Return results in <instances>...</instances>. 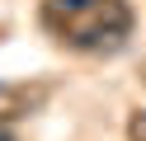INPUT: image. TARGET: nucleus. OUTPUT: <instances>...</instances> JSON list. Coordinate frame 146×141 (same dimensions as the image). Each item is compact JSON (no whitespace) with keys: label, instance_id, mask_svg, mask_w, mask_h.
Instances as JSON below:
<instances>
[{"label":"nucleus","instance_id":"7ed1b4c3","mask_svg":"<svg viewBox=\"0 0 146 141\" xmlns=\"http://www.w3.org/2000/svg\"><path fill=\"white\" fill-rule=\"evenodd\" d=\"M127 136H132V141H146V113H132V118H127Z\"/></svg>","mask_w":146,"mask_h":141},{"label":"nucleus","instance_id":"f257e3e1","mask_svg":"<svg viewBox=\"0 0 146 141\" xmlns=\"http://www.w3.org/2000/svg\"><path fill=\"white\" fill-rule=\"evenodd\" d=\"M42 28L71 52H118L132 33L127 0H42Z\"/></svg>","mask_w":146,"mask_h":141},{"label":"nucleus","instance_id":"f03ea898","mask_svg":"<svg viewBox=\"0 0 146 141\" xmlns=\"http://www.w3.org/2000/svg\"><path fill=\"white\" fill-rule=\"evenodd\" d=\"M42 103H47V85H10V80H0V122L29 118Z\"/></svg>","mask_w":146,"mask_h":141},{"label":"nucleus","instance_id":"20e7f679","mask_svg":"<svg viewBox=\"0 0 146 141\" xmlns=\"http://www.w3.org/2000/svg\"><path fill=\"white\" fill-rule=\"evenodd\" d=\"M141 85H146V61H141Z\"/></svg>","mask_w":146,"mask_h":141},{"label":"nucleus","instance_id":"39448f33","mask_svg":"<svg viewBox=\"0 0 146 141\" xmlns=\"http://www.w3.org/2000/svg\"><path fill=\"white\" fill-rule=\"evenodd\" d=\"M0 141H10V136H5V132H0Z\"/></svg>","mask_w":146,"mask_h":141}]
</instances>
